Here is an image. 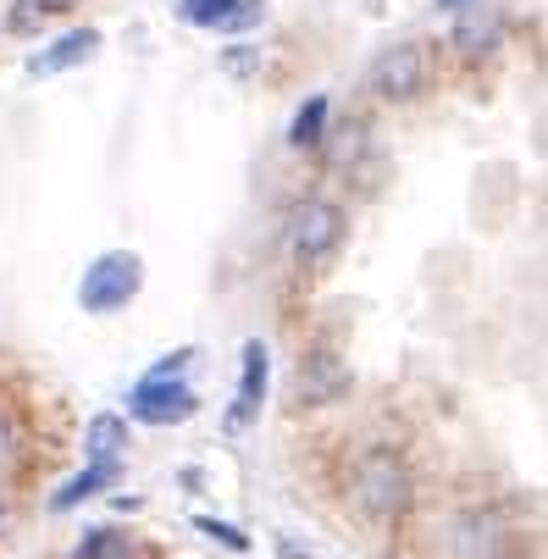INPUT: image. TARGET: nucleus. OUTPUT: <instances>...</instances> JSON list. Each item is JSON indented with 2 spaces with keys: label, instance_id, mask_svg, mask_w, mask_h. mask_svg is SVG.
<instances>
[{
  "label": "nucleus",
  "instance_id": "obj_7",
  "mask_svg": "<svg viewBox=\"0 0 548 559\" xmlns=\"http://www.w3.org/2000/svg\"><path fill=\"white\" fill-rule=\"evenodd\" d=\"M178 12L194 28H216V34H239L261 23V0H178Z\"/></svg>",
  "mask_w": 548,
  "mask_h": 559
},
{
  "label": "nucleus",
  "instance_id": "obj_8",
  "mask_svg": "<svg viewBox=\"0 0 548 559\" xmlns=\"http://www.w3.org/2000/svg\"><path fill=\"white\" fill-rule=\"evenodd\" d=\"M100 50V34L95 28H72V34H61L50 50H39L34 61H28V72L34 78H50V72H67V67H78V61H90Z\"/></svg>",
  "mask_w": 548,
  "mask_h": 559
},
{
  "label": "nucleus",
  "instance_id": "obj_14",
  "mask_svg": "<svg viewBox=\"0 0 548 559\" xmlns=\"http://www.w3.org/2000/svg\"><path fill=\"white\" fill-rule=\"evenodd\" d=\"M72 559H128V537L111 532V526H95V532H84V543L72 548Z\"/></svg>",
  "mask_w": 548,
  "mask_h": 559
},
{
  "label": "nucleus",
  "instance_id": "obj_9",
  "mask_svg": "<svg viewBox=\"0 0 548 559\" xmlns=\"http://www.w3.org/2000/svg\"><path fill=\"white\" fill-rule=\"evenodd\" d=\"M261 399H266V344H245V377H239V405H233V416H227V427L239 432L255 411H261Z\"/></svg>",
  "mask_w": 548,
  "mask_h": 559
},
{
  "label": "nucleus",
  "instance_id": "obj_17",
  "mask_svg": "<svg viewBox=\"0 0 548 559\" xmlns=\"http://www.w3.org/2000/svg\"><path fill=\"white\" fill-rule=\"evenodd\" d=\"M39 7H45V17H56V12H72L78 0H39Z\"/></svg>",
  "mask_w": 548,
  "mask_h": 559
},
{
  "label": "nucleus",
  "instance_id": "obj_16",
  "mask_svg": "<svg viewBox=\"0 0 548 559\" xmlns=\"http://www.w3.org/2000/svg\"><path fill=\"white\" fill-rule=\"evenodd\" d=\"M50 17H45V7H39V0H17V12H12V28L17 34H34V28H45Z\"/></svg>",
  "mask_w": 548,
  "mask_h": 559
},
{
  "label": "nucleus",
  "instance_id": "obj_10",
  "mask_svg": "<svg viewBox=\"0 0 548 559\" xmlns=\"http://www.w3.org/2000/svg\"><path fill=\"white\" fill-rule=\"evenodd\" d=\"M454 45H460L465 56L493 50V45H499V12L483 7V0H465V7H460V23H454Z\"/></svg>",
  "mask_w": 548,
  "mask_h": 559
},
{
  "label": "nucleus",
  "instance_id": "obj_19",
  "mask_svg": "<svg viewBox=\"0 0 548 559\" xmlns=\"http://www.w3.org/2000/svg\"><path fill=\"white\" fill-rule=\"evenodd\" d=\"M0 526H7V504H0Z\"/></svg>",
  "mask_w": 548,
  "mask_h": 559
},
{
  "label": "nucleus",
  "instance_id": "obj_1",
  "mask_svg": "<svg viewBox=\"0 0 548 559\" xmlns=\"http://www.w3.org/2000/svg\"><path fill=\"white\" fill-rule=\"evenodd\" d=\"M355 499L371 521H400L416 499V483H410V465L394 454V449H371L360 465H355Z\"/></svg>",
  "mask_w": 548,
  "mask_h": 559
},
{
  "label": "nucleus",
  "instance_id": "obj_5",
  "mask_svg": "<svg viewBox=\"0 0 548 559\" xmlns=\"http://www.w3.org/2000/svg\"><path fill=\"white\" fill-rule=\"evenodd\" d=\"M371 90L382 100H416L427 90V50L421 45H388L377 61H371Z\"/></svg>",
  "mask_w": 548,
  "mask_h": 559
},
{
  "label": "nucleus",
  "instance_id": "obj_3",
  "mask_svg": "<svg viewBox=\"0 0 548 559\" xmlns=\"http://www.w3.org/2000/svg\"><path fill=\"white\" fill-rule=\"evenodd\" d=\"M139 283H144V261H139L133 250H111V255H100V261L84 272V288H78V299H84V310H95V316H111V310H122V305L139 294Z\"/></svg>",
  "mask_w": 548,
  "mask_h": 559
},
{
  "label": "nucleus",
  "instance_id": "obj_11",
  "mask_svg": "<svg viewBox=\"0 0 548 559\" xmlns=\"http://www.w3.org/2000/svg\"><path fill=\"white\" fill-rule=\"evenodd\" d=\"M84 449H90V465H117V454L128 449V421L122 416H95L90 432H84Z\"/></svg>",
  "mask_w": 548,
  "mask_h": 559
},
{
  "label": "nucleus",
  "instance_id": "obj_13",
  "mask_svg": "<svg viewBox=\"0 0 548 559\" xmlns=\"http://www.w3.org/2000/svg\"><path fill=\"white\" fill-rule=\"evenodd\" d=\"M322 128H327V100H322V95H310V100L299 106V117H294V128H288V139H294L299 150H317V144L327 139Z\"/></svg>",
  "mask_w": 548,
  "mask_h": 559
},
{
  "label": "nucleus",
  "instance_id": "obj_4",
  "mask_svg": "<svg viewBox=\"0 0 548 559\" xmlns=\"http://www.w3.org/2000/svg\"><path fill=\"white\" fill-rule=\"evenodd\" d=\"M194 411H200V399H194V388L178 382V377H144V382L128 393V416L144 421V427H178V421H189Z\"/></svg>",
  "mask_w": 548,
  "mask_h": 559
},
{
  "label": "nucleus",
  "instance_id": "obj_6",
  "mask_svg": "<svg viewBox=\"0 0 548 559\" xmlns=\"http://www.w3.org/2000/svg\"><path fill=\"white\" fill-rule=\"evenodd\" d=\"M349 393V371L333 349H310L299 360V399L305 405H333V399Z\"/></svg>",
  "mask_w": 548,
  "mask_h": 559
},
{
  "label": "nucleus",
  "instance_id": "obj_18",
  "mask_svg": "<svg viewBox=\"0 0 548 559\" xmlns=\"http://www.w3.org/2000/svg\"><path fill=\"white\" fill-rule=\"evenodd\" d=\"M438 7H443V12H460V7H465V0H438Z\"/></svg>",
  "mask_w": 548,
  "mask_h": 559
},
{
  "label": "nucleus",
  "instance_id": "obj_2",
  "mask_svg": "<svg viewBox=\"0 0 548 559\" xmlns=\"http://www.w3.org/2000/svg\"><path fill=\"white\" fill-rule=\"evenodd\" d=\"M344 245V211L333 200H299L288 211V255L294 261H327Z\"/></svg>",
  "mask_w": 548,
  "mask_h": 559
},
{
  "label": "nucleus",
  "instance_id": "obj_15",
  "mask_svg": "<svg viewBox=\"0 0 548 559\" xmlns=\"http://www.w3.org/2000/svg\"><path fill=\"white\" fill-rule=\"evenodd\" d=\"M194 526H200V532H205V537H216V543H227V548H233V554H245V548H250V537H245V532H239V526H227V521H211V515H200V521H194Z\"/></svg>",
  "mask_w": 548,
  "mask_h": 559
},
{
  "label": "nucleus",
  "instance_id": "obj_12",
  "mask_svg": "<svg viewBox=\"0 0 548 559\" xmlns=\"http://www.w3.org/2000/svg\"><path fill=\"white\" fill-rule=\"evenodd\" d=\"M111 476H117V465H90V471H78L72 483L50 499V510H72V504H84L90 493H100V488L111 483Z\"/></svg>",
  "mask_w": 548,
  "mask_h": 559
}]
</instances>
